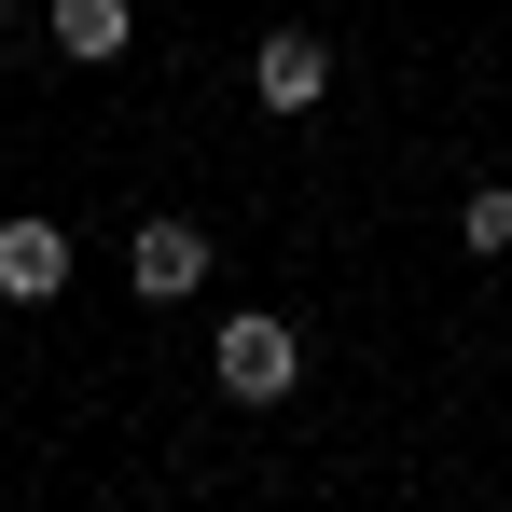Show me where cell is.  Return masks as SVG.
<instances>
[{
    "instance_id": "7a4b0ae2",
    "label": "cell",
    "mask_w": 512,
    "mask_h": 512,
    "mask_svg": "<svg viewBox=\"0 0 512 512\" xmlns=\"http://www.w3.org/2000/svg\"><path fill=\"white\" fill-rule=\"evenodd\" d=\"M250 97L277 111V125H305V111L333 97V42H319V28H263L250 42Z\"/></svg>"
},
{
    "instance_id": "52a82bcc",
    "label": "cell",
    "mask_w": 512,
    "mask_h": 512,
    "mask_svg": "<svg viewBox=\"0 0 512 512\" xmlns=\"http://www.w3.org/2000/svg\"><path fill=\"white\" fill-rule=\"evenodd\" d=\"M0 97H14V42H0Z\"/></svg>"
},
{
    "instance_id": "8992f818",
    "label": "cell",
    "mask_w": 512,
    "mask_h": 512,
    "mask_svg": "<svg viewBox=\"0 0 512 512\" xmlns=\"http://www.w3.org/2000/svg\"><path fill=\"white\" fill-rule=\"evenodd\" d=\"M457 250H471V263L512 250V180H471V194H457Z\"/></svg>"
},
{
    "instance_id": "9c48e42d",
    "label": "cell",
    "mask_w": 512,
    "mask_h": 512,
    "mask_svg": "<svg viewBox=\"0 0 512 512\" xmlns=\"http://www.w3.org/2000/svg\"><path fill=\"white\" fill-rule=\"evenodd\" d=\"M499 319H512V291H499Z\"/></svg>"
},
{
    "instance_id": "3957f363",
    "label": "cell",
    "mask_w": 512,
    "mask_h": 512,
    "mask_svg": "<svg viewBox=\"0 0 512 512\" xmlns=\"http://www.w3.org/2000/svg\"><path fill=\"white\" fill-rule=\"evenodd\" d=\"M125 291H139V305L208 291V222H139V236H125Z\"/></svg>"
},
{
    "instance_id": "277c9868",
    "label": "cell",
    "mask_w": 512,
    "mask_h": 512,
    "mask_svg": "<svg viewBox=\"0 0 512 512\" xmlns=\"http://www.w3.org/2000/svg\"><path fill=\"white\" fill-rule=\"evenodd\" d=\"M56 291H70V236L42 208H14L0 222V305H56Z\"/></svg>"
},
{
    "instance_id": "ba28073f",
    "label": "cell",
    "mask_w": 512,
    "mask_h": 512,
    "mask_svg": "<svg viewBox=\"0 0 512 512\" xmlns=\"http://www.w3.org/2000/svg\"><path fill=\"white\" fill-rule=\"evenodd\" d=\"M14 14H28V0H0V28H14Z\"/></svg>"
},
{
    "instance_id": "6da1fadb",
    "label": "cell",
    "mask_w": 512,
    "mask_h": 512,
    "mask_svg": "<svg viewBox=\"0 0 512 512\" xmlns=\"http://www.w3.org/2000/svg\"><path fill=\"white\" fill-rule=\"evenodd\" d=\"M208 374H222V402H236V416H277V402L305 388V333H291L277 305H236V319L208 333Z\"/></svg>"
},
{
    "instance_id": "5b68a950",
    "label": "cell",
    "mask_w": 512,
    "mask_h": 512,
    "mask_svg": "<svg viewBox=\"0 0 512 512\" xmlns=\"http://www.w3.org/2000/svg\"><path fill=\"white\" fill-rule=\"evenodd\" d=\"M42 42H56L70 70H111V56L139 42V0H42Z\"/></svg>"
}]
</instances>
